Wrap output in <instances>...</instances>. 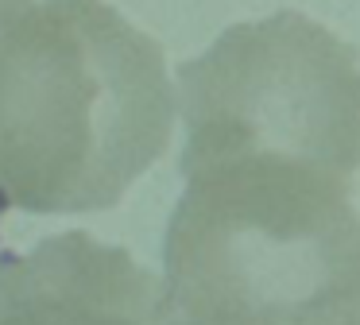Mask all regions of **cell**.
<instances>
[{
    "label": "cell",
    "mask_w": 360,
    "mask_h": 325,
    "mask_svg": "<svg viewBox=\"0 0 360 325\" xmlns=\"http://www.w3.org/2000/svg\"><path fill=\"white\" fill-rule=\"evenodd\" d=\"M174 120L163 43L112 0H0V213L112 209Z\"/></svg>",
    "instance_id": "cell-1"
},
{
    "label": "cell",
    "mask_w": 360,
    "mask_h": 325,
    "mask_svg": "<svg viewBox=\"0 0 360 325\" xmlns=\"http://www.w3.org/2000/svg\"><path fill=\"white\" fill-rule=\"evenodd\" d=\"M159 283L171 325H360L352 178L271 147L190 162Z\"/></svg>",
    "instance_id": "cell-2"
},
{
    "label": "cell",
    "mask_w": 360,
    "mask_h": 325,
    "mask_svg": "<svg viewBox=\"0 0 360 325\" xmlns=\"http://www.w3.org/2000/svg\"><path fill=\"white\" fill-rule=\"evenodd\" d=\"M179 167L229 151H290L360 174V51L295 8L240 20L174 70Z\"/></svg>",
    "instance_id": "cell-3"
},
{
    "label": "cell",
    "mask_w": 360,
    "mask_h": 325,
    "mask_svg": "<svg viewBox=\"0 0 360 325\" xmlns=\"http://www.w3.org/2000/svg\"><path fill=\"white\" fill-rule=\"evenodd\" d=\"M0 325H171L163 283L89 232L0 252Z\"/></svg>",
    "instance_id": "cell-4"
}]
</instances>
